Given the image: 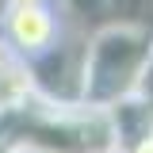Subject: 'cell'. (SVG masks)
I'll list each match as a JSON object with an SVG mask.
<instances>
[{
	"mask_svg": "<svg viewBox=\"0 0 153 153\" xmlns=\"http://www.w3.org/2000/svg\"><path fill=\"white\" fill-rule=\"evenodd\" d=\"M0 138L16 153H111L119 149L111 111L35 88L16 111L0 115Z\"/></svg>",
	"mask_w": 153,
	"mask_h": 153,
	"instance_id": "6da1fadb",
	"label": "cell"
},
{
	"mask_svg": "<svg viewBox=\"0 0 153 153\" xmlns=\"http://www.w3.org/2000/svg\"><path fill=\"white\" fill-rule=\"evenodd\" d=\"M149 57H153V31L146 23H134V19L100 23L80 50L73 100L88 107H103V111L119 107L123 100L138 92Z\"/></svg>",
	"mask_w": 153,
	"mask_h": 153,
	"instance_id": "7a4b0ae2",
	"label": "cell"
},
{
	"mask_svg": "<svg viewBox=\"0 0 153 153\" xmlns=\"http://www.w3.org/2000/svg\"><path fill=\"white\" fill-rule=\"evenodd\" d=\"M0 38L19 57H27L31 65L46 61L57 50V38H61V12H57V4L54 0H42V4H4V12H0Z\"/></svg>",
	"mask_w": 153,
	"mask_h": 153,
	"instance_id": "3957f363",
	"label": "cell"
},
{
	"mask_svg": "<svg viewBox=\"0 0 153 153\" xmlns=\"http://www.w3.org/2000/svg\"><path fill=\"white\" fill-rule=\"evenodd\" d=\"M38 88V76L27 57H19L4 38H0V115L16 111L19 103Z\"/></svg>",
	"mask_w": 153,
	"mask_h": 153,
	"instance_id": "277c9868",
	"label": "cell"
},
{
	"mask_svg": "<svg viewBox=\"0 0 153 153\" xmlns=\"http://www.w3.org/2000/svg\"><path fill=\"white\" fill-rule=\"evenodd\" d=\"M130 100H138V103L153 115V57H149V65H146V73H142V84H138V92H134Z\"/></svg>",
	"mask_w": 153,
	"mask_h": 153,
	"instance_id": "5b68a950",
	"label": "cell"
},
{
	"mask_svg": "<svg viewBox=\"0 0 153 153\" xmlns=\"http://www.w3.org/2000/svg\"><path fill=\"white\" fill-rule=\"evenodd\" d=\"M4 4H42V0H4Z\"/></svg>",
	"mask_w": 153,
	"mask_h": 153,
	"instance_id": "8992f818",
	"label": "cell"
},
{
	"mask_svg": "<svg viewBox=\"0 0 153 153\" xmlns=\"http://www.w3.org/2000/svg\"><path fill=\"white\" fill-rule=\"evenodd\" d=\"M0 153H16V149H12V146H8V142L0 138Z\"/></svg>",
	"mask_w": 153,
	"mask_h": 153,
	"instance_id": "52a82bcc",
	"label": "cell"
}]
</instances>
